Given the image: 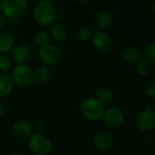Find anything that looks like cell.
I'll return each instance as SVG.
<instances>
[{"instance_id":"6da1fadb","label":"cell","mask_w":155,"mask_h":155,"mask_svg":"<svg viewBox=\"0 0 155 155\" xmlns=\"http://www.w3.org/2000/svg\"><path fill=\"white\" fill-rule=\"evenodd\" d=\"M56 16L54 5L48 0L39 1L34 8V17L41 25H48L54 22Z\"/></svg>"},{"instance_id":"7a4b0ae2","label":"cell","mask_w":155,"mask_h":155,"mask_svg":"<svg viewBox=\"0 0 155 155\" xmlns=\"http://www.w3.org/2000/svg\"><path fill=\"white\" fill-rule=\"evenodd\" d=\"M80 111L83 116L90 121H96L103 117L104 105L97 99L88 97L84 99L80 104Z\"/></svg>"},{"instance_id":"3957f363","label":"cell","mask_w":155,"mask_h":155,"mask_svg":"<svg viewBox=\"0 0 155 155\" xmlns=\"http://www.w3.org/2000/svg\"><path fill=\"white\" fill-rule=\"evenodd\" d=\"M28 8L26 0H2L0 1V10L2 15L9 18H16L24 15Z\"/></svg>"},{"instance_id":"277c9868","label":"cell","mask_w":155,"mask_h":155,"mask_svg":"<svg viewBox=\"0 0 155 155\" xmlns=\"http://www.w3.org/2000/svg\"><path fill=\"white\" fill-rule=\"evenodd\" d=\"M34 70L26 64H20L16 65L12 73H11V79L14 84H17L20 87H26L29 86L33 82Z\"/></svg>"},{"instance_id":"5b68a950","label":"cell","mask_w":155,"mask_h":155,"mask_svg":"<svg viewBox=\"0 0 155 155\" xmlns=\"http://www.w3.org/2000/svg\"><path fill=\"white\" fill-rule=\"evenodd\" d=\"M155 106L148 105L146 109L141 112L135 121L137 129L142 133H149L155 127Z\"/></svg>"},{"instance_id":"8992f818","label":"cell","mask_w":155,"mask_h":155,"mask_svg":"<svg viewBox=\"0 0 155 155\" xmlns=\"http://www.w3.org/2000/svg\"><path fill=\"white\" fill-rule=\"evenodd\" d=\"M27 144L30 151L37 155L47 154L52 149L50 140L42 134L31 135L28 139Z\"/></svg>"},{"instance_id":"52a82bcc","label":"cell","mask_w":155,"mask_h":155,"mask_svg":"<svg viewBox=\"0 0 155 155\" xmlns=\"http://www.w3.org/2000/svg\"><path fill=\"white\" fill-rule=\"evenodd\" d=\"M39 57L43 64L46 65H54L59 63L63 58V51L56 45H47L39 50Z\"/></svg>"},{"instance_id":"ba28073f","label":"cell","mask_w":155,"mask_h":155,"mask_svg":"<svg viewBox=\"0 0 155 155\" xmlns=\"http://www.w3.org/2000/svg\"><path fill=\"white\" fill-rule=\"evenodd\" d=\"M103 119L107 126L111 128H118L124 124L125 121V115L120 108L111 107L104 111Z\"/></svg>"},{"instance_id":"9c48e42d","label":"cell","mask_w":155,"mask_h":155,"mask_svg":"<svg viewBox=\"0 0 155 155\" xmlns=\"http://www.w3.org/2000/svg\"><path fill=\"white\" fill-rule=\"evenodd\" d=\"M93 46L101 53L109 52L114 46L113 38L105 32L96 30L92 36Z\"/></svg>"},{"instance_id":"30bf717a","label":"cell","mask_w":155,"mask_h":155,"mask_svg":"<svg viewBox=\"0 0 155 155\" xmlns=\"http://www.w3.org/2000/svg\"><path fill=\"white\" fill-rule=\"evenodd\" d=\"M93 144L99 151L108 152L114 147V139L107 133H98L94 136Z\"/></svg>"},{"instance_id":"8fae6325","label":"cell","mask_w":155,"mask_h":155,"mask_svg":"<svg viewBox=\"0 0 155 155\" xmlns=\"http://www.w3.org/2000/svg\"><path fill=\"white\" fill-rule=\"evenodd\" d=\"M30 57H31V50L25 44L18 45L12 51L11 59L18 65L25 64L29 61Z\"/></svg>"},{"instance_id":"7c38bea8","label":"cell","mask_w":155,"mask_h":155,"mask_svg":"<svg viewBox=\"0 0 155 155\" xmlns=\"http://www.w3.org/2000/svg\"><path fill=\"white\" fill-rule=\"evenodd\" d=\"M121 57L128 64H137L142 58V52L134 45H127L122 49Z\"/></svg>"},{"instance_id":"4fadbf2b","label":"cell","mask_w":155,"mask_h":155,"mask_svg":"<svg viewBox=\"0 0 155 155\" xmlns=\"http://www.w3.org/2000/svg\"><path fill=\"white\" fill-rule=\"evenodd\" d=\"M12 130H13L14 134L16 137L23 139V138L30 137L32 135L33 127L29 122L25 121V120H21V121H18V122L14 124Z\"/></svg>"},{"instance_id":"5bb4252c","label":"cell","mask_w":155,"mask_h":155,"mask_svg":"<svg viewBox=\"0 0 155 155\" xmlns=\"http://www.w3.org/2000/svg\"><path fill=\"white\" fill-rule=\"evenodd\" d=\"M93 23L98 29H105L112 24V16L109 13L101 11L96 13L93 17Z\"/></svg>"},{"instance_id":"9a60e30c","label":"cell","mask_w":155,"mask_h":155,"mask_svg":"<svg viewBox=\"0 0 155 155\" xmlns=\"http://www.w3.org/2000/svg\"><path fill=\"white\" fill-rule=\"evenodd\" d=\"M15 39L13 35L7 32L0 34V54H6L13 50Z\"/></svg>"},{"instance_id":"2e32d148","label":"cell","mask_w":155,"mask_h":155,"mask_svg":"<svg viewBox=\"0 0 155 155\" xmlns=\"http://www.w3.org/2000/svg\"><path fill=\"white\" fill-rule=\"evenodd\" d=\"M14 89V82L7 74L0 75V97L8 96Z\"/></svg>"},{"instance_id":"e0dca14e","label":"cell","mask_w":155,"mask_h":155,"mask_svg":"<svg viewBox=\"0 0 155 155\" xmlns=\"http://www.w3.org/2000/svg\"><path fill=\"white\" fill-rule=\"evenodd\" d=\"M50 35L51 37L56 41V42H61L65 39L67 35V30L64 25H63L60 23H54L52 25L50 28Z\"/></svg>"},{"instance_id":"ac0fdd59","label":"cell","mask_w":155,"mask_h":155,"mask_svg":"<svg viewBox=\"0 0 155 155\" xmlns=\"http://www.w3.org/2000/svg\"><path fill=\"white\" fill-rule=\"evenodd\" d=\"M94 98L97 99L101 104H103L104 105V104H108L112 102V100L114 98V94L109 87L101 86L95 92Z\"/></svg>"},{"instance_id":"d6986e66","label":"cell","mask_w":155,"mask_h":155,"mask_svg":"<svg viewBox=\"0 0 155 155\" xmlns=\"http://www.w3.org/2000/svg\"><path fill=\"white\" fill-rule=\"evenodd\" d=\"M34 82L36 84H43L50 78V70L47 66L42 65L34 71Z\"/></svg>"},{"instance_id":"ffe728a7","label":"cell","mask_w":155,"mask_h":155,"mask_svg":"<svg viewBox=\"0 0 155 155\" xmlns=\"http://www.w3.org/2000/svg\"><path fill=\"white\" fill-rule=\"evenodd\" d=\"M93 33L88 26H80L75 32V38L80 42H86L92 38Z\"/></svg>"},{"instance_id":"44dd1931","label":"cell","mask_w":155,"mask_h":155,"mask_svg":"<svg viewBox=\"0 0 155 155\" xmlns=\"http://www.w3.org/2000/svg\"><path fill=\"white\" fill-rule=\"evenodd\" d=\"M151 68H152V64L145 59H141L136 64V66H135L136 73L139 75H143V76L147 75L150 73Z\"/></svg>"},{"instance_id":"7402d4cb","label":"cell","mask_w":155,"mask_h":155,"mask_svg":"<svg viewBox=\"0 0 155 155\" xmlns=\"http://www.w3.org/2000/svg\"><path fill=\"white\" fill-rule=\"evenodd\" d=\"M143 55L145 60L150 62L151 64L155 61V42H149L143 48Z\"/></svg>"},{"instance_id":"603a6c76","label":"cell","mask_w":155,"mask_h":155,"mask_svg":"<svg viewBox=\"0 0 155 155\" xmlns=\"http://www.w3.org/2000/svg\"><path fill=\"white\" fill-rule=\"evenodd\" d=\"M49 41H50L49 35L45 31H39L35 35V42L40 47H43V46L49 45Z\"/></svg>"},{"instance_id":"cb8c5ba5","label":"cell","mask_w":155,"mask_h":155,"mask_svg":"<svg viewBox=\"0 0 155 155\" xmlns=\"http://www.w3.org/2000/svg\"><path fill=\"white\" fill-rule=\"evenodd\" d=\"M13 67V61L10 56L6 54L0 55V70L7 72Z\"/></svg>"},{"instance_id":"d4e9b609","label":"cell","mask_w":155,"mask_h":155,"mask_svg":"<svg viewBox=\"0 0 155 155\" xmlns=\"http://www.w3.org/2000/svg\"><path fill=\"white\" fill-rule=\"evenodd\" d=\"M143 93L145 96L150 99L155 98V83L153 81H148L143 86Z\"/></svg>"},{"instance_id":"484cf974","label":"cell","mask_w":155,"mask_h":155,"mask_svg":"<svg viewBox=\"0 0 155 155\" xmlns=\"http://www.w3.org/2000/svg\"><path fill=\"white\" fill-rule=\"evenodd\" d=\"M45 127H46V124H45V123L43 122V121H39V122H37L36 124H35V128H36V130L38 131V134H41L42 132H44V130L45 129Z\"/></svg>"},{"instance_id":"4316f807","label":"cell","mask_w":155,"mask_h":155,"mask_svg":"<svg viewBox=\"0 0 155 155\" xmlns=\"http://www.w3.org/2000/svg\"><path fill=\"white\" fill-rule=\"evenodd\" d=\"M6 25V17L4 16L2 14H0V31Z\"/></svg>"},{"instance_id":"83f0119b","label":"cell","mask_w":155,"mask_h":155,"mask_svg":"<svg viewBox=\"0 0 155 155\" xmlns=\"http://www.w3.org/2000/svg\"><path fill=\"white\" fill-rule=\"evenodd\" d=\"M5 114V107L2 104H0V118H2Z\"/></svg>"},{"instance_id":"f1b7e54d","label":"cell","mask_w":155,"mask_h":155,"mask_svg":"<svg viewBox=\"0 0 155 155\" xmlns=\"http://www.w3.org/2000/svg\"><path fill=\"white\" fill-rule=\"evenodd\" d=\"M75 3H77V4H86V3H88V1H86V0H84V1H75Z\"/></svg>"},{"instance_id":"f546056e","label":"cell","mask_w":155,"mask_h":155,"mask_svg":"<svg viewBox=\"0 0 155 155\" xmlns=\"http://www.w3.org/2000/svg\"><path fill=\"white\" fill-rule=\"evenodd\" d=\"M13 155H17L16 153H13Z\"/></svg>"}]
</instances>
